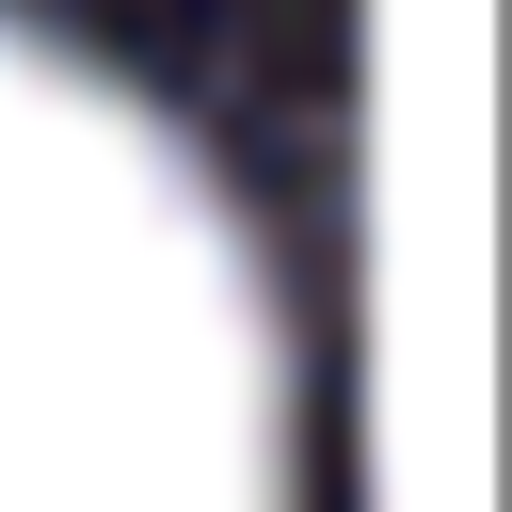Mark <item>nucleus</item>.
I'll return each instance as SVG.
<instances>
[{
    "label": "nucleus",
    "mask_w": 512,
    "mask_h": 512,
    "mask_svg": "<svg viewBox=\"0 0 512 512\" xmlns=\"http://www.w3.org/2000/svg\"><path fill=\"white\" fill-rule=\"evenodd\" d=\"M0 512H288V336L208 160L0 16Z\"/></svg>",
    "instance_id": "obj_1"
}]
</instances>
